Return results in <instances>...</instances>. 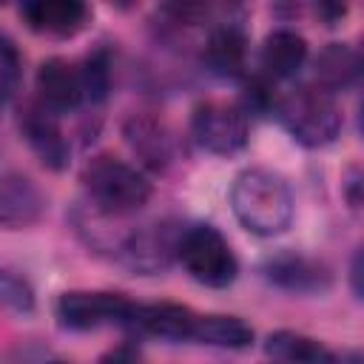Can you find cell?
Instances as JSON below:
<instances>
[{"mask_svg": "<svg viewBox=\"0 0 364 364\" xmlns=\"http://www.w3.org/2000/svg\"><path fill=\"white\" fill-rule=\"evenodd\" d=\"M230 210L253 236H279L290 228L296 202L287 179L267 168H245L230 185Z\"/></svg>", "mask_w": 364, "mask_h": 364, "instance_id": "6da1fadb", "label": "cell"}, {"mask_svg": "<svg viewBox=\"0 0 364 364\" xmlns=\"http://www.w3.org/2000/svg\"><path fill=\"white\" fill-rule=\"evenodd\" d=\"M82 185L91 205L108 216L131 213L151 199V182L142 176V171L117 159L114 154H97L82 168Z\"/></svg>", "mask_w": 364, "mask_h": 364, "instance_id": "7a4b0ae2", "label": "cell"}, {"mask_svg": "<svg viewBox=\"0 0 364 364\" xmlns=\"http://www.w3.org/2000/svg\"><path fill=\"white\" fill-rule=\"evenodd\" d=\"M276 111L287 134L304 148L330 145L341 131V111L333 94H327L318 85L293 88L276 102Z\"/></svg>", "mask_w": 364, "mask_h": 364, "instance_id": "3957f363", "label": "cell"}, {"mask_svg": "<svg viewBox=\"0 0 364 364\" xmlns=\"http://www.w3.org/2000/svg\"><path fill=\"white\" fill-rule=\"evenodd\" d=\"M176 259L185 273L205 287H228L239 276V262L228 239L210 225H193L176 239Z\"/></svg>", "mask_w": 364, "mask_h": 364, "instance_id": "277c9868", "label": "cell"}, {"mask_svg": "<svg viewBox=\"0 0 364 364\" xmlns=\"http://www.w3.org/2000/svg\"><path fill=\"white\" fill-rule=\"evenodd\" d=\"M191 131L199 148L216 154V156H233L247 145L250 136V119L247 111L236 102H219L208 100L193 108Z\"/></svg>", "mask_w": 364, "mask_h": 364, "instance_id": "5b68a950", "label": "cell"}, {"mask_svg": "<svg viewBox=\"0 0 364 364\" xmlns=\"http://www.w3.org/2000/svg\"><path fill=\"white\" fill-rule=\"evenodd\" d=\"M54 313L68 330H97L105 324H134L136 301L108 290H71L57 299Z\"/></svg>", "mask_w": 364, "mask_h": 364, "instance_id": "8992f818", "label": "cell"}, {"mask_svg": "<svg viewBox=\"0 0 364 364\" xmlns=\"http://www.w3.org/2000/svg\"><path fill=\"white\" fill-rule=\"evenodd\" d=\"M23 23L48 37H74L88 23V6L80 0H31L20 6Z\"/></svg>", "mask_w": 364, "mask_h": 364, "instance_id": "52a82bcc", "label": "cell"}, {"mask_svg": "<svg viewBox=\"0 0 364 364\" xmlns=\"http://www.w3.org/2000/svg\"><path fill=\"white\" fill-rule=\"evenodd\" d=\"M34 85L40 94V105L48 108L51 114L74 111L82 105V88H80L77 65H71L63 57H48L46 63H40Z\"/></svg>", "mask_w": 364, "mask_h": 364, "instance_id": "ba28073f", "label": "cell"}, {"mask_svg": "<svg viewBox=\"0 0 364 364\" xmlns=\"http://www.w3.org/2000/svg\"><path fill=\"white\" fill-rule=\"evenodd\" d=\"M20 131L40 162L51 171H63L68 165V142L57 125V117L43 105H28L20 117Z\"/></svg>", "mask_w": 364, "mask_h": 364, "instance_id": "9c48e42d", "label": "cell"}, {"mask_svg": "<svg viewBox=\"0 0 364 364\" xmlns=\"http://www.w3.org/2000/svg\"><path fill=\"white\" fill-rule=\"evenodd\" d=\"M46 199L40 188L23 173H0V225L20 230L40 222Z\"/></svg>", "mask_w": 364, "mask_h": 364, "instance_id": "30bf717a", "label": "cell"}, {"mask_svg": "<svg viewBox=\"0 0 364 364\" xmlns=\"http://www.w3.org/2000/svg\"><path fill=\"white\" fill-rule=\"evenodd\" d=\"M264 276L270 284L290 290V293H324L330 287V270L307 256L282 253L264 262Z\"/></svg>", "mask_w": 364, "mask_h": 364, "instance_id": "8fae6325", "label": "cell"}, {"mask_svg": "<svg viewBox=\"0 0 364 364\" xmlns=\"http://www.w3.org/2000/svg\"><path fill=\"white\" fill-rule=\"evenodd\" d=\"M196 318H199V313H193L185 304H171V301L136 304V316H134L131 327H139L142 333L165 338V341H188V338H193Z\"/></svg>", "mask_w": 364, "mask_h": 364, "instance_id": "7c38bea8", "label": "cell"}, {"mask_svg": "<svg viewBox=\"0 0 364 364\" xmlns=\"http://www.w3.org/2000/svg\"><path fill=\"white\" fill-rule=\"evenodd\" d=\"M307 60V40L293 28H276L262 43V68L273 80L293 77Z\"/></svg>", "mask_w": 364, "mask_h": 364, "instance_id": "4fadbf2b", "label": "cell"}, {"mask_svg": "<svg viewBox=\"0 0 364 364\" xmlns=\"http://www.w3.org/2000/svg\"><path fill=\"white\" fill-rule=\"evenodd\" d=\"M361 74V57L347 43H330L316 57V82L327 94L350 88Z\"/></svg>", "mask_w": 364, "mask_h": 364, "instance_id": "5bb4252c", "label": "cell"}, {"mask_svg": "<svg viewBox=\"0 0 364 364\" xmlns=\"http://www.w3.org/2000/svg\"><path fill=\"white\" fill-rule=\"evenodd\" d=\"M264 353L279 364H333V353L321 341L293 330L270 333L264 341Z\"/></svg>", "mask_w": 364, "mask_h": 364, "instance_id": "9a60e30c", "label": "cell"}, {"mask_svg": "<svg viewBox=\"0 0 364 364\" xmlns=\"http://www.w3.org/2000/svg\"><path fill=\"white\" fill-rule=\"evenodd\" d=\"M205 57L210 63V68L216 74L233 77L245 68V57H247V40L245 31L233 23H225L219 28L210 31L208 46H205Z\"/></svg>", "mask_w": 364, "mask_h": 364, "instance_id": "2e32d148", "label": "cell"}, {"mask_svg": "<svg viewBox=\"0 0 364 364\" xmlns=\"http://www.w3.org/2000/svg\"><path fill=\"white\" fill-rule=\"evenodd\" d=\"M193 341L225 347V350H245L253 344V327L239 316H199L193 327Z\"/></svg>", "mask_w": 364, "mask_h": 364, "instance_id": "e0dca14e", "label": "cell"}, {"mask_svg": "<svg viewBox=\"0 0 364 364\" xmlns=\"http://www.w3.org/2000/svg\"><path fill=\"white\" fill-rule=\"evenodd\" d=\"M125 139L142 156V162L151 165V168H156V171L165 168V162L171 159V139L165 136V128L156 125L154 119H145V117L128 119Z\"/></svg>", "mask_w": 364, "mask_h": 364, "instance_id": "ac0fdd59", "label": "cell"}, {"mask_svg": "<svg viewBox=\"0 0 364 364\" xmlns=\"http://www.w3.org/2000/svg\"><path fill=\"white\" fill-rule=\"evenodd\" d=\"M80 88H82V102H100L108 97L111 88V54L105 48L91 51L80 65Z\"/></svg>", "mask_w": 364, "mask_h": 364, "instance_id": "d6986e66", "label": "cell"}, {"mask_svg": "<svg viewBox=\"0 0 364 364\" xmlns=\"http://www.w3.org/2000/svg\"><path fill=\"white\" fill-rule=\"evenodd\" d=\"M34 304H37L34 287L23 276H17L14 270L0 267V307L20 313V316H28L34 310Z\"/></svg>", "mask_w": 364, "mask_h": 364, "instance_id": "ffe728a7", "label": "cell"}, {"mask_svg": "<svg viewBox=\"0 0 364 364\" xmlns=\"http://www.w3.org/2000/svg\"><path fill=\"white\" fill-rule=\"evenodd\" d=\"M20 82V51L9 37H0V108L9 105Z\"/></svg>", "mask_w": 364, "mask_h": 364, "instance_id": "44dd1931", "label": "cell"}, {"mask_svg": "<svg viewBox=\"0 0 364 364\" xmlns=\"http://www.w3.org/2000/svg\"><path fill=\"white\" fill-rule=\"evenodd\" d=\"M350 284H353V293H355V299H358V296H361V253H355V256H353Z\"/></svg>", "mask_w": 364, "mask_h": 364, "instance_id": "7402d4cb", "label": "cell"}, {"mask_svg": "<svg viewBox=\"0 0 364 364\" xmlns=\"http://www.w3.org/2000/svg\"><path fill=\"white\" fill-rule=\"evenodd\" d=\"M350 173H353V176L347 179V199H350L353 208H358V171L353 168Z\"/></svg>", "mask_w": 364, "mask_h": 364, "instance_id": "603a6c76", "label": "cell"}, {"mask_svg": "<svg viewBox=\"0 0 364 364\" xmlns=\"http://www.w3.org/2000/svg\"><path fill=\"white\" fill-rule=\"evenodd\" d=\"M51 364H65V361H51Z\"/></svg>", "mask_w": 364, "mask_h": 364, "instance_id": "cb8c5ba5", "label": "cell"}]
</instances>
